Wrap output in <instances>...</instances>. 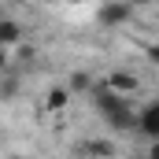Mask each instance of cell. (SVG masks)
Wrapping results in <instances>:
<instances>
[{
  "instance_id": "cell-4",
  "label": "cell",
  "mask_w": 159,
  "mask_h": 159,
  "mask_svg": "<svg viewBox=\"0 0 159 159\" xmlns=\"http://www.w3.org/2000/svg\"><path fill=\"white\" fill-rule=\"evenodd\" d=\"M137 133H144L148 141H159V100H152V104L137 115Z\"/></svg>"
},
{
  "instance_id": "cell-3",
  "label": "cell",
  "mask_w": 159,
  "mask_h": 159,
  "mask_svg": "<svg viewBox=\"0 0 159 159\" xmlns=\"http://www.w3.org/2000/svg\"><path fill=\"white\" fill-rule=\"evenodd\" d=\"M104 85H107L111 93H119V96H133V93L141 89V78H137L133 70H111Z\"/></svg>"
},
{
  "instance_id": "cell-1",
  "label": "cell",
  "mask_w": 159,
  "mask_h": 159,
  "mask_svg": "<svg viewBox=\"0 0 159 159\" xmlns=\"http://www.w3.org/2000/svg\"><path fill=\"white\" fill-rule=\"evenodd\" d=\"M93 104H96V111L111 122L115 129H137V115L129 111V100L119 96V93H111L107 85H96L93 89Z\"/></svg>"
},
{
  "instance_id": "cell-8",
  "label": "cell",
  "mask_w": 159,
  "mask_h": 159,
  "mask_svg": "<svg viewBox=\"0 0 159 159\" xmlns=\"http://www.w3.org/2000/svg\"><path fill=\"white\" fill-rule=\"evenodd\" d=\"M67 85H70V93H93V89H96V81H93L89 70H74Z\"/></svg>"
},
{
  "instance_id": "cell-5",
  "label": "cell",
  "mask_w": 159,
  "mask_h": 159,
  "mask_svg": "<svg viewBox=\"0 0 159 159\" xmlns=\"http://www.w3.org/2000/svg\"><path fill=\"white\" fill-rule=\"evenodd\" d=\"M67 104H70V85H52L48 96H44V107L48 111H67Z\"/></svg>"
},
{
  "instance_id": "cell-11",
  "label": "cell",
  "mask_w": 159,
  "mask_h": 159,
  "mask_svg": "<svg viewBox=\"0 0 159 159\" xmlns=\"http://www.w3.org/2000/svg\"><path fill=\"white\" fill-rule=\"evenodd\" d=\"M148 56H152V59H156V63H159V48H148Z\"/></svg>"
},
{
  "instance_id": "cell-10",
  "label": "cell",
  "mask_w": 159,
  "mask_h": 159,
  "mask_svg": "<svg viewBox=\"0 0 159 159\" xmlns=\"http://www.w3.org/2000/svg\"><path fill=\"white\" fill-rule=\"evenodd\" d=\"M133 7H148V4H156V0H129Z\"/></svg>"
},
{
  "instance_id": "cell-2",
  "label": "cell",
  "mask_w": 159,
  "mask_h": 159,
  "mask_svg": "<svg viewBox=\"0 0 159 159\" xmlns=\"http://www.w3.org/2000/svg\"><path fill=\"white\" fill-rule=\"evenodd\" d=\"M129 15H133L129 0H104L96 11V22L100 26H122V22H129Z\"/></svg>"
},
{
  "instance_id": "cell-6",
  "label": "cell",
  "mask_w": 159,
  "mask_h": 159,
  "mask_svg": "<svg viewBox=\"0 0 159 159\" xmlns=\"http://www.w3.org/2000/svg\"><path fill=\"white\" fill-rule=\"evenodd\" d=\"M81 156H89V159H115V144L111 141H85L81 144Z\"/></svg>"
},
{
  "instance_id": "cell-7",
  "label": "cell",
  "mask_w": 159,
  "mask_h": 159,
  "mask_svg": "<svg viewBox=\"0 0 159 159\" xmlns=\"http://www.w3.org/2000/svg\"><path fill=\"white\" fill-rule=\"evenodd\" d=\"M19 37H22V26L7 15V19L0 22V44H4V48H15V44H19Z\"/></svg>"
},
{
  "instance_id": "cell-9",
  "label": "cell",
  "mask_w": 159,
  "mask_h": 159,
  "mask_svg": "<svg viewBox=\"0 0 159 159\" xmlns=\"http://www.w3.org/2000/svg\"><path fill=\"white\" fill-rule=\"evenodd\" d=\"M148 159H159V141H148Z\"/></svg>"
}]
</instances>
